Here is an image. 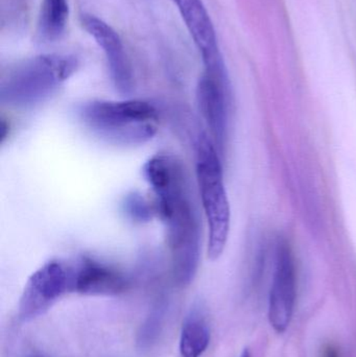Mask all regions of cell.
Masks as SVG:
<instances>
[{"mask_svg": "<svg viewBox=\"0 0 356 357\" xmlns=\"http://www.w3.org/2000/svg\"><path fill=\"white\" fill-rule=\"evenodd\" d=\"M142 173L167 228L173 279L187 287L200 264L201 228L185 172L175 157L158 154L146 161Z\"/></svg>", "mask_w": 356, "mask_h": 357, "instance_id": "cell-1", "label": "cell"}, {"mask_svg": "<svg viewBox=\"0 0 356 357\" xmlns=\"http://www.w3.org/2000/svg\"><path fill=\"white\" fill-rule=\"evenodd\" d=\"M79 117L96 136L119 146L146 144L158 130V111L146 100H94L79 109Z\"/></svg>", "mask_w": 356, "mask_h": 357, "instance_id": "cell-2", "label": "cell"}, {"mask_svg": "<svg viewBox=\"0 0 356 357\" xmlns=\"http://www.w3.org/2000/svg\"><path fill=\"white\" fill-rule=\"evenodd\" d=\"M196 173L203 210L208 226L207 253L212 260L224 253L230 232L231 211L224 182L219 150L208 136L196 142Z\"/></svg>", "mask_w": 356, "mask_h": 357, "instance_id": "cell-3", "label": "cell"}, {"mask_svg": "<svg viewBox=\"0 0 356 357\" xmlns=\"http://www.w3.org/2000/svg\"><path fill=\"white\" fill-rule=\"evenodd\" d=\"M77 68L67 54H42L29 59L2 79L0 100L6 106L27 108L49 98Z\"/></svg>", "mask_w": 356, "mask_h": 357, "instance_id": "cell-4", "label": "cell"}, {"mask_svg": "<svg viewBox=\"0 0 356 357\" xmlns=\"http://www.w3.org/2000/svg\"><path fill=\"white\" fill-rule=\"evenodd\" d=\"M70 266L59 260H50L31 274L23 289L19 303V318L23 322L35 320L50 306L71 291Z\"/></svg>", "mask_w": 356, "mask_h": 357, "instance_id": "cell-5", "label": "cell"}, {"mask_svg": "<svg viewBox=\"0 0 356 357\" xmlns=\"http://www.w3.org/2000/svg\"><path fill=\"white\" fill-rule=\"evenodd\" d=\"M297 296V275L292 250L286 241L278 243L275 271L269 299V321L282 333L290 326Z\"/></svg>", "mask_w": 356, "mask_h": 357, "instance_id": "cell-6", "label": "cell"}, {"mask_svg": "<svg viewBox=\"0 0 356 357\" xmlns=\"http://www.w3.org/2000/svg\"><path fill=\"white\" fill-rule=\"evenodd\" d=\"M177 6L194 44L200 50L205 73L226 77L225 64L219 54L217 33L202 0H171Z\"/></svg>", "mask_w": 356, "mask_h": 357, "instance_id": "cell-7", "label": "cell"}, {"mask_svg": "<svg viewBox=\"0 0 356 357\" xmlns=\"http://www.w3.org/2000/svg\"><path fill=\"white\" fill-rule=\"evenodd\" d=\"M196 100L203 119L210 131L211 139L219 152H223L228 136L229 83L204 73L196 87Z\"/></svg>", "mask_w": 356, "mask_h": 357, "instance_id": "cell-8", "label": "cell"}, {"mask_svg": "<svg viewBox=\"0 0 356 357\" xmlns=\"http://www.w3.org/2000/svg\"><path fill=\"white\" fill-rule=\"evenodd\" d=\"M82 24L104 50L115 88L121 94L131 93L134 88L133 71L118 33L93 15H84Z\"/></svg>", "mask_w": 356, "mask_h": 357, "instance_id": "cell-9", "label": "cell"}, {"mask_svg": "<svg viewBox=\"0 0 356 357\" xmlns=\"http://www.w3.org/2000/svg\"><path fill=\"white\" fill-rule=\"evenodd\" d=\"M71 291L86 296H116L129 287L127 277L113 266L92 258H83L71 268Z\"/></svg>", "mask_w": 356, "mask_h": 357, "instance_id": "cell-10", "label": "cell"}, {"mask_svg": "<svg viewBox=\"0 0 356 357\" xmlns=\"http://www.w3.org/2000/svg\"><path fill=\"white\" fill-rule=\"evenodd\" d=\"M210 344V328L204 312L194 305L185 317L180 335L179 349L182 357H201Z\"/></svg>", "mask_w": 356, "mask_h": 357, "instance_id": "cell-11", "label": "cell"}, {"mask_svg": "<svg viewBox=\"0 0 356 357\" xmlns=\"http://www.w3.org/2000/svg\"><path fill=\"white\" fill-rule=\"evenodd\" d=\"M68 16V0H43L38 25L42 39H59L66 29Z\"/></svg>", "mask_w": 356, "mask_h": 357, "instance_id": "cell-12", "label": "cell"}, {"mask_svg": "<svg viewBox=\"0 0 356 357\" xmlns=\"http://www.w3.org/2000/svg\"><path fill=\"white\" fill-rule=\"evenodd\" d=\"M167 308H169V305H167L165 298H159L153 304L152 308L142 322L137 333V337H136L137 347L142 351L152 349L160 339L163 327H164L165 319H167Z\"/></svg>", "mask_w": 356, "mask_h": 357, "instance_id": "cell-13", "label": "cell"}, {"mask_svg": "<svg viewBox=\"0 0 356 357\" xmlns=\"http://www.w3.org/2000/svg\"><path fill=\"white\" fill-rule=\"evenodd\" d=\"M125 211L131 216L133 220H148L150 218V206L141 197L137 195H132L125 199Z\"/></svg>", "mask_w": 356, "mask_h": 357, "instance_id": "cell-14", "label": "cell"}, {"mask_svg": "<svg viewBox=\"0 0 356 357\" xmlns=\"http://www.w3.org/2000/svg\"><path fill=\"white\" fill-rule=\"evenodd\" d=\"M320 357H341L340 349L334 344H326L322 348Z\"/></svg>", "mask_w": 356, "mask_h": 357, "instance_id": "cell-15", "label": "cell"}, {"mask_svg": "<svg viewBox=\"0 0 356 357\" xmlns=\"http://www.w3.org/2000/svg\"><path fill=\"white\" fill-rule=\"evenodd\" d=\"M25 357H46L43 354H39V352H31V354H27Z\"/></svg>", "mask_w": 356, "mask_h": 357, "instance_id": "cell-16", "label": "cell"}, {"mask_svg": "<svg viewBox=\"0 0 356 357\" xmlns=\"http://www.w3.org/2000/svg\"><path fill=\"white\" fill-rule=\"evenodd\" d=\"M240 357H251L250 351L248 349H245Z\"/></svg>", "mask_w": 356, "mask_h": 357, "instance_id": "cell-17", "label": "cell"}]
</instances>
